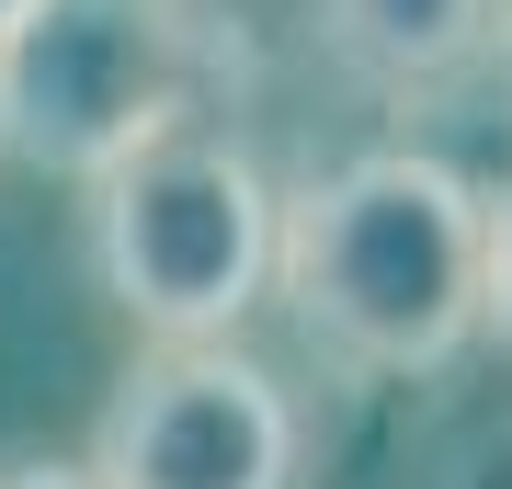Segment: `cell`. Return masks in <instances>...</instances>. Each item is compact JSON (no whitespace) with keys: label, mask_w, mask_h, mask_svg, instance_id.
I'll return each instance as SVG.
<instances>
[{"label":"cell","mask_w":512,"mask_h":489,"mask_svg":"<svg viewBox=\"0 0 512 489\" xmlns=\"http://www.w3.org/2000/svg\"><path fill=\"white\" fill-rule=\"evenodd\" d=\"M205 23L194 0H23L0 23V148L23 171L92 182L126 148L205 114Z\"/></svg>","instance_id":"obj_3"},{"label":"cell","mask_w":512,"mask_h":489,"mask_svg":"<svg viewBox=\"0 0 512 489\" xmlns=\"http://www.w3.org/2000/svg\"><path fill=\"white\" fill-rule=\"evenodd\" d=\"M274 205L262 160L194 114L92 171V273L148 342H217L274 296Z\"/></svg>","instance_id":"obj_2"},{"label":"cell","mask_w":512,"mask_h":489,"mask_svg":"<svg viewBox=\"0 0 512 489\" xmlns=\"http://www.w3.org/2000/svg\"><path fill=\"white\" fill-rule=\"evenodd\" d=\"M501 12L512 0H319L330 57L365 91H387V103L456 91L478 57H501Z\"/></svg>","instance_id":"obj_5"},{"label":"cell","mask_w":512,"mask_h":489,"mask_svg":"<svg viewBox=\"0 0 512 489\" xmlns=\"http://www.w3.org/2000/svg\"><path fill=\"white\" fill-rule=\"evenodd\" d=\"M478 342L512 353V182L490 194V262H478Z\"/></svg>","instance_id":"obj_6"},{"label":"cell","mask_w":512,"mask_h":489,"mask_svg":"<svg viewBox=\"0 0 512 489\" xmlns=\"http://www.w3.org/2000/svg\"><path fill=\"white\" fill-rule=\"evenodd\" d=\"M103 489H308V410L262 353L217 342H148L103 399L92 433Z\"/></svg>","instance_id":"obj_4"},{"label":"cell","mask_w":512,"mask_h":489,"mask_svg":"<svg viewBox=\"0 0 512 489\" xmlns=\"http://www.w3.org/2000/svg\"><path fill=\"white\" fill-rule=\"evenodd\" d=\"M501 57H512V12H501Z\"/></svg>","instance_id":"obj_8"},{"label":"cell","mask_w":512,"mask_h":489,"mask_svg":"<svg viewBox=\"0 0 512 489\" xmlns=\"http://www.w3.org/2000/svg\"><path fill=\"white\" fill-rule=\"evenodd\" d=\"M12 12H23V0H0V23H12Z\"/></svg>","instance_id":"obj_9"},{"label":"cell","mask_w":512,"mask_h":489,"mask_svg":"<svg viewBox=\"0 0 512 489\" xmlns=\"http://www.w3.org/2000/svg\"><path fill=\"white\" fill-rule=\"evenodd\" d=\"M490 182L433 148H365L274 205V296L342 376H444L478 342Z\"/></svg>","instance_id":"obj_1"},{"label":"cell","mask_w":512,"mask_h":489,"mask_svg":"<svg viewBox=\"0 0 512 489\" xmlns=\"http://www.w3.org/2000/svg\"><path fill=\"white\" fill-rule=\"evenodd\" d=\"M0 489H103L92 455H0Z\"/></svg>","instance_id":"obj_7"}]
</instances>
